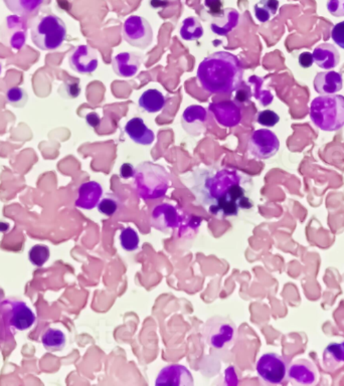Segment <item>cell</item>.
<instances>
[{
  "mask_svg": "<svg viewBox=\"0 0 344 386\" xmlns=\"http://www.w3.org/2000/svg\"><path fill=\"white\" fill-rule=\"evenodd\" d=\"M237 327L229 319L215 316L209 319L201 328L203 339L209 346L224 349L233 343Z\"/></svg>",
  "mask_w": 344,
  "mask_h": 386,
  "instance_id": "6",
  "label": "cell"
},
{
  "mask_svg": "<svg viewBox=\"0 0 344 386\" xmlns=\"http://www.w3.org/2000/svg\"><path fill=\"white\" fill-rule=\"evenodd\" d=\"M27 27L25 19L12 16L6 19L3 30L0 32L2 42L10 45L14 51L23 49L27 43Z\"/></svg>",
  "mask_w": 344,
  "mask_h": 386,
  "instance_id": "11",
  "label": "cell"
},
{
  "mask_svg": "<svg viewBox=\"0 0 344 386\" xmlns=\"http://www.w3.org/2000/svg\"><path fill=\"white\" fill-rule=\"evenodd\" d=\"M249 152L258 159H269L280 148V141L269 129L256 130L249 140Z\"/></svg>",
  "mask_w": 344,
  "mask_h": 386,
  "instance_id": "10",
  "label": "cell"
},
{
  "mask_svg": "<svg viewBox=\"0 0 344 386\" xmlns=\"http://www.w3.org/2000/svg\"><path fill=\"white\" fill-rule=\"evenodd\" d=\"M250 183L249 177L235 169H218L213 174L207 173L196 195H200V203L216 218H231L253 207L246 196Z\"/></svg>",
  "mask_w": 344,
  "mask_h": 386,
  "instance_id": "1",
  "label": "cell"
},
{
  "mask_svg": "<svg viewBox=\"0 0 344 386\" xmlns=\"http://www.w3.org/2000/svg\"><path fill=\"white\" fill-rule=\"evenodd\" d=\"M299 65L303 69H308L312 66L314 60H313V55L309 52H305L299 56Z\"/></svg>",
  "mask_w": 344,
  "mask_h": 386,
  "instance_id": "40",
  "label": "cell"
},
{
  "mask_svg": "<svg viewBox=\"0 0 344 386\" xmlns=\"http://www.w3.org/2000/svg\"><path fill=\"white\" fill-rule=\"evenodd\" d=\"M86 120L87 123L92 126V127H97V126L100 124V118H99L96 113H90V114L87 115Z\"/></svg>",
  "mask_w": 344,
  "mask_h": 386,
  "instance_id": "43",
  "label": "cell"
},
{
  "mask_svg": "<svg viewBox=\"0 0 344 386\" xmlns=\"http://www.w3.org/2000/svg\"><path fill=\"white\" fill-rule=\"evenodd\" d=\"M198 79L201 88L211 94H231L243 81L239 58L227 52H216L200 63Z\"/></svg>",
  "mask_w": 344,
  "mask_h": 386,
  "instance_id": "2",
  "label": "cell"
},
{
  "mask_svg": "<svg viewBox=\"0 0 344 386\" xmlns=\"http://www.w3.org/2000/svg\"><path fill=\"white\" fill-rule=\"evenodd\" d=\"M344 362V343L331 344L324 352V365L328 370L339 367L337 364Z\"/></svg>",
  "mask_w": 344,
  "mask_h": 386,
  "instance_id": "29",
  "label": "cell"
},
{
  "mask_svg": "<svg viewBox=\"0 0 344 386\" xmlns=\"http://www.w3.org/2000/svg\"><path fill=\"white\" fill-rule=\"evenodd\" d=\"M310 118L322 131L333 132L344 126V97L324 95L311 102Z\"/></svg>",
  "mask_w": 344,
  "mask_h": 386,
  "instance_id": "4",
  "label": "cell"
},
{
  "mask_svg": "<svg viewBox=\"0 0 344 386\" xmlns=\"http://www.w3.org/2000/svg\"><path fill=\"white\" fill-rule=\"evenodd\" d=\"M6 8L12 14L27 16V15L34 14L38 12L42 5L43 0H3Z\"/></svg>",
  "mask_w": 344,
  "mask_h": 386,
  "instance_id": "25",
  "label": "cell"
},
{
  "mask_svg": "<svg viewBox=\"0 0 344 386\" xmlns=\"http://www.w3.org/2000/svg\"><path fill=\"white\" fill-rule=\"evenodd\" d=\"M66 38V25L57 15H43L32 25V43L43 51H55L62 47Z\"/></svg>",
  "mask_w": 344,
  "mask_h": 386,
  "instance_id": "5",
  "label": "cell"
},
{
  "mask_svg": "<svg viewBox=\"0 0 344 386\" xmlns=\"http://www.w3.org/2000/svg\"><path fill=\"white\" fill-rule=\"evenodd\" d=\"M119 240H120L121 247L124 251H135L138 249L140 244L139 236L137 231L132 227H126V229L121 231L120 236H119Z\"/></svg>",
  "mask_w": 344,
  "mask_h": 386,
  "instance_id": "30",
  "label": "cell"
},
{
  "mask_svg": "<svg viewBox=\"0 0 344 386\" xmlns=\"http://www.w3.org/2000/svg\"><path fill=\"white\" fill-rule=\"evenodd\" d=\"M135 174V168L129 163H124L120 168V177L123 179H129L134 177Z\"/></svg>",
  "mask_w": 344,
  "mask_h": 386,
  "instance_id": "42",
  "label": "cell"
},
{
  "mask_svg": "<svg viewBox=\"0 0 344 386\" xmlns=\"http://www.w3.org/2000/svg\"><path fill=\"white\" fill-rule=\"evenodd\" d=\"M125 132L130 139L136 144L142 145V146H148L152 144L155 140L154 132L149 129L145 125L144 121L139 117L132 118L127 122L124 128Z\"/></svg>",
  "mask_w": 344,
  "mask_h": 386,
  "instance_id": "21",
  "label": "cell"
},
{
  "mask_svg": "<svg viewBox=\"0 0 344 386\" xmlns=\"http://www.w3.org/2000/svg\"><path fill=\"white\" fill-rule=\"evenodd\" d=\"M66 335L58 329H49L42 336V343L47 350L55 352L60 351L66 346Z\"/></svg>",
  "mask_w": 344,
  "mask_h": 386,
  "instance_id": "26",
  "label": "cell"
},
{
  "mask_svg": "<svg viewBox=\"0 0 344 386\" xmlns=\"http://www.w3.org/2000/svg\"><path fill=\"white\" fill-rule=\"evenodd\" d=\"M69 64L77 73L91 75L98 68V56L96 51L89 45H79L69 56Z\"/></svg>",
  "mask_w": 344,
  "mask_h": 386,
  "instance_id": "13",
  "label": "cell"
},
{
  "mask_svg": "<svg viewBox=\"0 0 344 386\" xmlns=\"http://www.w3.org/2000/svg\"><path fill=\"white\" fill-rule=\"evenodd\" d=\"M331 38L339 47L344 49V21H341L333 27Z\"/></svg>",
  "mask_w": 344,
  "mask_h": 386,
  "instance_id": "39",
  "label": "cell"
},
{
  "mask_svg": "<svg viewBox=\"0 0 344 386\" xmlns=\"http://www.w3.org/2000/svg\"><path fill=\"white\" fill-rule=\"evenodd\" d=\"M157 385L194 386L192 373L185 366L181 364H172L162 368L158 373Z\"/></svg>",
  "mask_w": 344,
  "mask_h": 386,
  "instance_id": "15",
  "label": "cell"
},
{
  "mask_svg": "<svg viewBox=\"0 0 344 386\" xmlns=\"http://www.w3.org/2000/svg\"><path fill=\"white\" fill-rule=\"evenodd\" d=\"M1 71H2V65L1 63H0V75H1Z\"/></svg>",
  "mask_w": 344,
  "mask_h": 386,
  "instance_id": "44",
  "label": "cell"
},
{
  "mask_svg": "<svg viewBox=\"0 0 344 386\" xmlns=\"http://www.w3.org/2000/svg\"><path fill=\"white\" fill-rule=\"evenodd\" d=\"M249 82L251 84H254V97L256 98L257 100L262 104L263 106H268L272 103L273 101V95L269 91H264L261 90L262 84H263V80L261 78L256 77H251L249 79Z\"/></svg>",
  "mask_w": 344,
  "mask_h": 386,
  "instance_id": "33",
  "label": "cell"
},
{
  "mask_svg": "<svg viewBox=\"0 0 344 386\" xmlns=\"http://www.w3.org/2000/svg\"><path fill=\"white\" fill-rule=\"evenodd\" d=\"M279 121L280 117L272 110L261 111L257 116V122L265 127H274L275 125L278 124Z\"/></svg>",
  "mask_w": 344,
  "mask_h": 386,
  "instance_id": "35",
  "label": "cell"
},
{
  "mask_svg": "<svg viewBox=\"0 0 344 386\" xmlns=\"http://www.w3.org/2000/svg\"><path fill=\"white\" fill-rule=\"evenodd\" d=\"M256 370L264 383L275 385L286 381L289 370L286 359L276 353H267L260 357Z\"/></svg>",
  "mask_w": 344,
  "mask_h": 386,
  "instance_id": "8",
  "label": "cell"
},
{
  "mask_svg": "<svg viewBox=\"0 0 344 386\" xmlns=\"http://www.w3.org/2000/svg\"><path fill=\"white\" fill-rule=\"evenodd\" d=\"M279 10L278 0H260L255 5V15L260 23H268L276 15Z\"/></svg>",
  "mask_w": 344,
  "mask_h": 386,
  "instance_id": "28",
  "label": "cell"
},
{
  "mask_svg": "<svg viewBox=\"0 0 344 386\" xmlns=\"http://www.w3.org/2000/svg\"><path fill=\"white\" fill-rule=\"evenodd\" d=\"M139 107L146 112L157 113L163 109L166 104V99L164 95L157 89H150L145 91L144 94L138 100Z\"/></svg>",
  "mask_w": 344,
  "mask_h": 386,
  "instance_id": "24",
  "label": "cell"
},
{
  "mask_svg": "<svg viewBox=\"0 0 344 386\" xmlns=\"http://www.w3.org/2000/svg\"><path fill=\"white\" fill-rule=\"evenodd\" d=\"M103 193V188L98 182H85L78 190V198L75 203L76 207L86 210L93 209L100 203Z\"/></svg>",
  "mask_w": 344,
  "mask_h": 386,
  "instance_id": "19",
  "label": "cell"
},
{
  "mask_svg": "<svg viewBox=\"0 0 344 386\" xmlns=\"http://www.w3.org/2000/svg\"><path fill=\"white\" fill-rule=\"evenodd\" d=\"M205 5L213 16H220L224 12V2H222V0H205Z\"/></svg>",
  "mask_w": 344,
  "mask_h": 386,
  "instance_id": "38",
  "label": "cell"
},
{
  "mask_svg": "<svg viewBox=\"0 0 344 386\" xmlns=\"http://www.w3.org/2000/svg\"><path fill=\"white\" fill-rule=\"evenodd\" d=\"M62 90H64V94H62V96L69 98V99H75L81 93V88H80L78 82H66L60 88V91Z\"/></svg>",
  "mask_w": 344,
  "mask_h": 386,
  "instance_id": "36",
  "label": "cell"
},
{
  "mask_svg": "<svg viewBox=\"0 0 344 386\" xmlns=\"http://www.w3.org/2000/svg\"><path fill=\"white\" fill-rule=\"evenodd\" d=\"M207 112L200 105H192L183 114V127L192 135H200L207 127Z\"/></svg>",
  "mask_w": 344,
  "mask_h": 386,
  "instance_id": "16",
  "label": "cell"
},
{
  "mask_svg": "<svg viewBox=\"0 0 344 386\" xmlns=\"http://www.w3.org/2000/svg\"><path fill=\"white\" fill-rule=\"evenodd\" d=\"M5 98L10 105L16 108H23L27 103L29 95L25 89L21 88V87H12L6 91Z\"/></svg>",
  "mask_w": 344,
  "mask_h": 386,
  "instance_id": "31",
  "label": "cell"
},
{
  "mask_svg": "<svg viewBox=\"0 0 344 386\" xmlns=\"http://www.w3.org/2000/svg\"><path fill=\"white\" fill-rule=\"evenodd\" d=\"M122 36L125 42L129 45L145 49L152 43V27L144 17L132 15L123 25Z\"/></svg>",
  "mask_w": 344,
  "mask_h": 386,
  "instance_id": "9",
  "label": "cell"
},
{
  "mask_svg": "<svg viewBox=\"0 0 344 386\" xmlns=\"http://www.w3.org/2000/svg\"><path fill=\"white\" fill-rule=\"evenodd\" d=\"M181 38L188 42L200 40L203 36V28L200 19L196 17H187L183 21V27L181 28Z\"/></svg>",
  "mask_w": 344,
  "mask_h": 386,
  "instance_id": "27",
  "label": "cell"
},
{
  "mask_svg": "<svg viewBox=\"0 0 344 386\" xmlns=\"http://www.w3.org/2000/svg\"><path fill=\"white\" fill-rule=\"evenodd\" d=\"M151 225L158 231L168 233L183 225V216L176 207L168 203H161L151 212Z\"/></svg>",
  "mask_w": 344,
  "mask_h": 386,
  "instance_id": "12",
  "label": "cell"
},
{
  "mask_svg": "<svg viewBox=\"0 0 344 386\" xmlns=\"http://www.w3.org/2000/svg\"><path fill=\"white\" fill-rule=\"evenodd\" d=\"M141 64L142 56L136 53H120L112 60L115 73L122 78H132L137 75Z\"/></svg>",
  "mask_w": 344,
  "mask_h": 386,
  "instance_id": "18",
  "label": "cell"
},
{
  "mask_svg": "<svg viewBox=\"0 0 344 386\" xmlns=\"http://www.w3.org/2000/svg\"><path fill=\"white\" fill-rule=\"evenodd\" d=\"M0 313L6 325L17 331H25L36 322V315L23 301L5 300L0 303Z\"/></svg>",
  "mask_w": 344,
  "mask_h": 386,
  "instance_id": "7",
  "label": "cell"
},
{
  "mask_svg": "<svg viewBox=\"0 0 344 386\" xmlns=\"http://www.w3.org/2000/svg\"><path fill=\"white\" fill-rule=\"evenodd\" d=\"M49 249L45 245H36L29 251V260L34 266H42L49 261Z\"/></svg>",
  "mask_w": 344,
  "mask_h": 386,
  "instance_id": "32",
  "label": "cell"
},
{
  "mask_svg": "<svg viewBox=\"0 0 344 386\" xmlns=\"http://www.w3.org/2000/svg\"><path fill=\"white\" fill-rule=\"evenodd\" d=\"M119 205H120V203H119L118 198L110 195V196L104 197L103 199H101L97 207H98V212L104 216H113L118 212Z\"/></svg>",
  "mask_w": 344,
  "mask_h": 386,
  "instance_id": "34",
  "label": "cell"
},
{
  "mask_svg": "<svg viewBox=\"0 0 344 386\" xmlns=\"http://www.w3.org/2000/svg\"><path fill=\"white\" fill-rule=\"evenodd\" d=\"M288 376L294 383L301 385H315L317 381V368L315 364L307 359L294 362L288 370Z\"/></svg>",
  "mask_w": 344,
  "mask_h": 386,
  "instance_id": "17",
  "label": "cell"
},
{
  "mask_svg": "<svg viewBox=\"0 0 344 386\" xmlns=\"http://www.w3.org/2000/svg\"><path fill=\"white\" fill-rule=\"evenodd\" d=\"M314 89L318 94L335 95L341 92L343 87V76L337 71H322L315 76Z\"/></svg>",
  "mask_w": 344,
  "mask_h": 386,
  "instance_id": "20",
  "label": "cell"
},
{
  "mask_svg": "<svg viewBox=\"0 0 344 386\" xmlns=\"http://www.w3.org/2000/svg\"><path fill=\"white\" fill-rule=\"evenodd\" d=\"M252 97V92H251L250 88H242L238 89L237 95H236V100L239 101L240 103H246Z\"/></svg>",
  "mask_w": 344,
  "mask_h": 386,
  "instance_id": "41",
  "label": "cell"
},
{
  "mask_svg": "<svg viewBox=\"0 0 344 386\" xmlns=\"http://www.w3.org/2000/svg\"><path fill=\"white\" fill-rule=\"evenodd\" d=\"M326 8L333 16H344V0H328Z\"/></svg>",
  "mask_w": 344,
  "mask_h": 386,
  "instance_id": "37",
  "label": "cell"
},
{
  "mask_svg": "<svg viewBox=\"0 0 344 386\" xmlns=\"http://www.w3.org/2000/svg\"><path fill=\"white\" fill-rule=\"evenodd\" d=\"M312 55L315 64L323 69L336 68L341 62V54L331 43H322L318 45Z\"/></svg>",
  "mask_w": 344,
  "mask_h": 386,
  "instance_id": "22",
  "label": "cell"
},
{
  "mask_svg": "<svg viewBox=\"0 0 344 386\" xmlns=\"http://www.w3.org/2000/svg\"><path fill=\"white\" fill-rule=\"evenodd\" d=\"M240 14L233 8H226L222 15L216 17L211 25V32L218 36H227L239 25Z\"/></svg>",
  "mask_w": 344,
  "mask_h": 386,
  "instance_id": "23",
  "label": "cell"
},
{
  "mask_svg": "<svg viewBox=\"0 0 344 386\" xmlns=\"http://www.w3.org/2000/svg\"><path fill=\"white\" fill-rule=\"evenodd\" d=\"M209 109L215 117L216 123L222 127H235L241 122V108L235 102L224 101L211 103Z\"/></svg>",
  "mask_w": 344,
  "mask_h": 386,
  "instance_id": "14",
  "label": "cell"
},
{
  "mask_svg": "<svg viewBox=\"0 0 344 386\" xmlns=\"http://www.w3.org/2000/svg\"><path fill=\"white\" fill-rule=\"evenodd\" d=\"M134 179L138 196L145 201L161 198L170 186V173L152 162H144L136 167Z\"/></svg>",
  "mask_w": 344,
  "mask_h": 386,
  "instance_id": "3",
  "label": "cell"
}]
</instances>
